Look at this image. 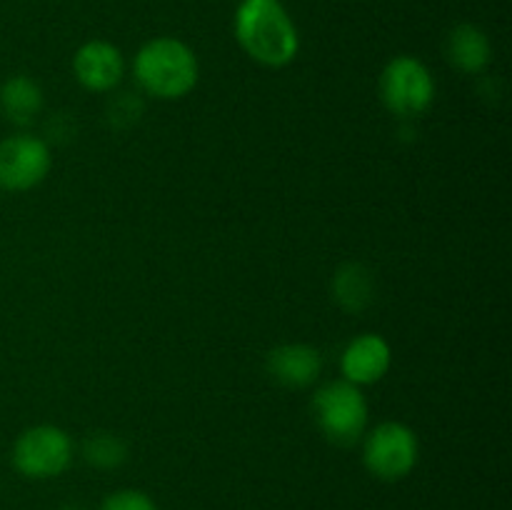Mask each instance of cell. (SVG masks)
Wrapping results in <instances>:
<instances>
[{"label": "cell", "instance_id": "cell-14", "mask_svg": "<svg viewBox=\"0 0 512 510\" xmlns=\"http://www.w3.org/2000/svg\"><path fill=\"white\" fill-rule=\"evenodd\" d=\"M83 458L98 470H115L128 458V445L120 435L93 433L85 438Z\"/></svg>", "mask_w": 512, "mask_h": 510}, {"label": "cell", "instance_id": "cell-16", "mask_svg": "<svg viewBox=\"0 0 512 510\" xmlns=\"http://www.w3.org/2000/svg\"><path fill=\"white\" fill-rule=\"evenodd\" d=\"M110 115H115L113 120L125 118V123H130V120H135L140 115V103L135 98H130V93H125L123 98L113 100V105H110Z\"/></svg>", "mask_w": 512, "mask_h": 510}, {"label": "cell", "instance_id": "cell-5", "mask_svg": "<svg viewBox=\"0 0 512 510\" xmlns=\"http://www.w3.org/2000/svg\"><path fill=\"white\" fill-rule=\"evenodd\" d=\"M380 95L390 113L400 118H415L433 105L435 80L423 60L413 55H398L385 65L380 75Z\"/></svg>", "mask_w": 512, "mask_h": 510}, {"label": "cell", "instance_id": "cell-15", "mask_svg": "<svg viewBox=\"0 0 512 510\" xmlns=\"http://www.w3.org/2000/svg\"><path fill=\"white\" fill-rule=\"evenodd\" d=\"M100 510H158L155 500L143 490H115L100 503Z\"/></svg>", "mask_w": 512, "mask_h": 510}, {"label": "cell", "instance_id": "cell-3", "mask_svg": "<svg viewBox=\"0 0 512 510\" xmlns=\"http://www.w3.org/2000/svg\"><path fill=\"white\" fill-rule=\"evenodd\" d=\"M313 415L320 433L340 448L358 443L368 425V400L358 385L348 380L325 383L313 398Z\"/></svg>", "mask_w": 512, "mask_h": 510}, {"label": "cell", "instance_id": "cell-1", "mask_svg": "<svg viewBox=\"0 0 512 510\" xmlns=\"http://www.w3.org/2000/svg\"><path fill=\"white\" fill-rule=\"evenodd\" d=\"M240 48L265 68H285L300 50V35L280 0H240L233 18Z\"/></svg>", "mask_w": 512, "mask_h": 510}, {"label": "cell", "instance_id": "cell-10", "mask_svg": "<svg viewBox=\"0 0 512 510\" xmlns=\"http://www.w3.org/2000/svg\"><path fill=\"white\" fill-rule=\"evenodd\" d=\"M265 368H268L270 378L285 388H308L318 380L320 370H323V358L313 345L288 343L270 350Z\"/></svg>", "mask_w": 512, "mask_h": 510}, {"label": "cell", "instance_id": "cell-17", "mask_svg": "<svg viewBox=\"0 0 512 510\" xmlns=\"http://www.w3.org/2000/svg\"><path fill=\"white\" fill-rule=\"evenodd\" d=\"M58 510H88V508H83L80 503H65V505H60Z\"/></svg>", "mask_w": 512, "mask_h": 510}, {"label": "cell", "instance_id": "cell-8", "mask_svg": "<svg viewBox=\"0 0 512 510\" xmlns=\"http://www.w3.org/2000/svg\"><path fill=\"white\" fill-rule=\"evenodd\" d=\"M73 73L85 90L108 93L123 80V53L108 40H88L73 55Z\"/></svg>", "mask_w": 512, "mask_h": 510}, {"label": "cell", "instance_id": "cell-6", "mask_svg": "<svg viewBox=\"0 0 512 510\" xmlns=\"http://www.w3.org/2000/svg\"><path fill=\"white\" fill-rule=\"evenodd\" d=\"M420 445L413 430L403 423H388L375 425L368 433L363 445V463L370 475L385 483H395L413 473L418 465Z\"/></svg>", "mask_w": 512, "mask_h": 510}, {"label": "cell", "instance_id": "cell-13", "mask_svg": "<svg viewBox=\"0 0 512 510\" xmlns=\"http://www.w3.org/2000/svg\"><path fill=\"white\" fill-rule=\"evenodd\" d=\"M333 295L348 313H360L373 303V278L360 263H348L335 273Z\"/></svg>", "mask_w": 512, "mask_h": 510}, {"label": "cell", "instance_id": "cell-7", "mask_svg": "<svg viewBox=\"0 0 512 510\" xmlns=\"http://www.w3.org/2000/svg\"><path fill=\"white\" fill-rule=\"evenodd\" d=\"M53 155L45 140L35 135H10L0 140V190L25 193L45 180Z\"/></svg>", "mask_w": 512, "mask_h": 510}, {"label": "cell", "instance_id": "cell-9", "mask_svg": "<svg viewBox=\"0 0 512 510\" xmlns=\"http://www.w3.org/2000/svg\"><path fill=\"white\" fill-rule=\"evenodd\" d=\"M390 363H393V350L388 340L378 333H363L345 345L340 373H343V380L360 388V385H373L383 380Z\"/></svg>", "mask_w": 512, "mask_h": 510}, {"label": "cell", "instance_id": "cell-2", "mask_svg": "<svg viewBox=\"0 0 512 510\" xmlns=\"http://www.w3.org/2000/svg\"><path fill=\"white\" fill-rule=\"evenodd\" d=\"M133 73L148 95L160 100H178L198 85L200 65L183 40L153 38L135 55Z\"/></svg>", "mask_w": 512, "mask_h": 510}, {"label": "cell", "instance_id": "cell-12", "mask_svg": "<svg viewBox=\"0 0 512 510\" xmlns=\"http://www.w3.org/2000/svg\"><path fill=\"white\" fill-rule=\"evenodd\" d=\"M0 110L15 125H30L43 110V90L28 75H13L0 85Z\"/></svg>", "mask_w": 512, "mask_h": 510}, {"label": "cell", "instance_id": "cell-11", "mask_svg": "<svg viewBox=\"0 0 512 510\" xmlns=\"http://www.w3.org/2000/svg\"><path fill=\"white\" fill-rule=\"evenodd\" d=\"M448 60L460 73H483L493 60L490 38L473 23H463L450 30L448 35Z\"/></svg>", "mask_w": 512, "mask_h": 510}, {"label": "cell", "instance_id": "cell-4", "mask_svg": "<svg viewBox=\"0 0 512 510\" xmlns=\"http://www.w3.org/2000/svg\"><path fill=\"white\" fill-rule=\"evenodd\" d=\"M10 460L30 480L58 478L73 460V440L58 425H35L18 435Z\"/></svg>", "mask_w": 512, "mask_h": 510}]
</instances>
